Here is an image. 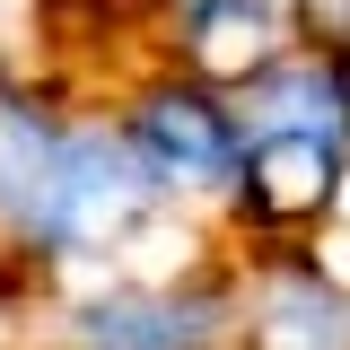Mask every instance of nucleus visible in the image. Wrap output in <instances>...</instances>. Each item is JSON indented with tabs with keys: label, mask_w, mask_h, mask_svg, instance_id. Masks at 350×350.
<instances>
[{
	"label": "nucleus",
	"mask_w": 350,
	"mask_h": 350,
	"mask_svg": "<svg viewBox=\"0 0 350 350\" xmlns=\"http://www.w3.org/2000/svg\"><path fill=\"white\" fill-rule=\"evenodd\" d=\"M289 44H298L289 0H158V62H184L219 88H237Z\"/></svg>",
	"instance_id": "423d86ee"
},
{
	"label": "nucleus",
	"mask_w": 350,
	"mask_h": 350,
	"mask_svg": "<svg viewBox=\"0 0 350 350\" xmlns=\"http://www.w3.org/2000/svg\"><path fill=\"white\" fill-rule=\"evenodd\" d=\"M289 18H298V44L350 62V0H289Z\"/></svg>",
	"instance_id": "0eeeda50"
},
{
	"label": "nucleus",
	"mask_w": 350,
	"mask_h": 350,
	"mask_svg": "<svg viewBox=\"0 0 350 350\" xmlns=\"http://www.w3.org/2000/svg\"><path fill=\"white\" fill-rule=\"evenodd\" d=\"M245 262H184L167 280H88L53 298V350H237Z\"/></svg>",
	"instance_id": "7ed1b4c3"
},
{
	"label": "nucleus",
	"mask_w": 350,
	"mask_h": 350,
	"mask_svg": "<svg viewBox=\"0 0 350 350\" xmlns=\"http://www.w3.org/2000/svg\"><path fill=\"white\" fill-rule=\"evenodd\" d=\"M245 350H350V289L315 262L306 237L245 245Z\"/></svg>",
	"instance_id": "39448f33"
},
{
	"label": "nucleus",
	"mask_w": 350,
	"mask_h": 350,
	"mask_svg": "<svg viewBox=\"0 0 350 350\" xmlns=\"http://www.w3.org/2000/svg\"><path fill=\"white\" fill-rule=\"evenodd\" d=\"M36 298H44V280H36L18 254H9V245H0V342H18V333H27Z\"/></svg>",
	"instance_id": "6e6552de"
},
{
	"label": "nucleus",
	"mask_w": 350,
	"mask_h": 350,
	"mask_svg": "<svg viewBox=\"0 0 350 350\" xmlns=\"http://www.w3.org/2000/svg\"><path fill=\"white\" fill-rule=\"evenodd\" d=\"M228 96H237V175L219 193V219L245 245L315 237L350 202V62L289 44Z\"/></svg>",
	"instance_id": "f03ea898"
},
{
	"label": "nucleus",
	"mask_w": 350,
	"mask_h": 350,
	"mask_svg": "<svg viewBox=\"0 0 350 350\" xmlns=\"http://www.w3.org/2000/svg\"><path fill=\"white\" fill-rule=\"evenodd\" d=\"M175 202L123 140L114 105H70L53 88L0 70V245L36 280L140 245Z\"/></svg>",
	"instance_id": "f257e3e1"
},
{
	"label": "nucleus",
	"mask_w": 350,
	"mask_h": 350,
	"mask_svg": "<svg viewBox=\"0 0 350 350\" xmlns=\"http://www.w3.org/2000/svg\"><path fill=\"white\" fill-rule=\"evenodd\" d=\"M114 123L140 149V167L167 184L175 211L228 193V175H237V96L219 79L184 70V62H158L114 96Z\"/></svg>",
	"instance_id": "20e7f679"
}]
</instances>
